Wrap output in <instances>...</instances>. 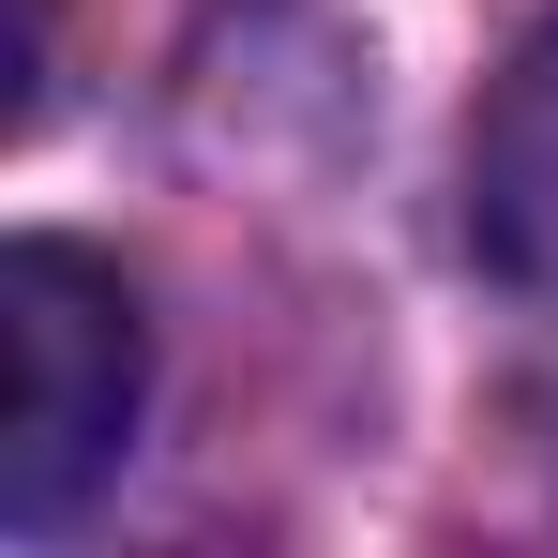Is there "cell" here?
<instances>
[{
    "label": "cell",
    "mask_w": 558,
    "mask_h": 558,
    "mask_svg": "<svg viewBox=\"0 0 558 558\" xmlns=\"http://www.w3.org/2000/svg\"><path fill=\"white\" fill-rule=\"evenodd\" d=\"M151 392L136 287L76 242H15L0 257V529H61L92 498Z\"/></svg>",
    "instance_id": "obj_1"
},
{
    "label": "cell",
    "mask_w": 558,
    "mask_h": 558,
    "mask_svg": "<svg viewBox=\"0 0 558 558\" xmlns=\"http://www.w3.org/2000/svg\"><path fill=\"white\" fill-rule=\"evenodd\" d=\"M468 257L513 302H558V15L498 61L468 121Z\"/></svg>",
    "instance_id": "obj_2"
}]
</instances>
